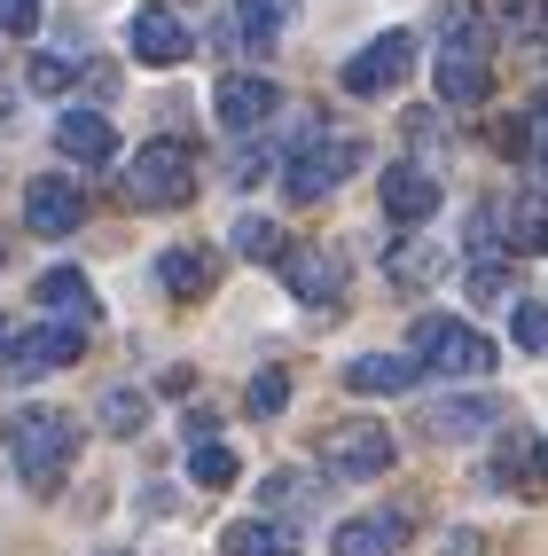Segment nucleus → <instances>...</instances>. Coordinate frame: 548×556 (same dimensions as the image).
Masks as SVG:
<instances>
[{"label":"nucleus","mask_w":548,"mask_h":556,"mask_svg":"<svg viewBox=\"0 0 548 556\" xmlns=\"http://www.w3.org/2000/svg\"><path fill=\"white\" fill-rule=\"evenodd\" d=\"M9 455H16L31 494H55L71 478V463H79V416H71V407H16L9 416Z\"/></svg>","instance_id":"f257e3e1"},{"label":"nucleus","mask_w":548,"mask_h":556,"mask_svg":"<svg viewBox=\"0 0 548 556\" xmlns=\"http://www.w3.org/2000/svg\"><path fill=\"white\" fill-rule=\"evenodd\" d=\"M408 353H416V368H431V377H486V368L501 361L486 329H470L455 314H423L416 338H408Z\"/></svg>","instance_id":"f03ea898"},{"label":"nucleus","mask_w":548,"mask_h":556,"mask_svg":"<svg viewBox=\"0 0 548 556\" xmlns=\"http://www.w3.org/2000/svg\"><path fill=\"white\" fill-rule=\"evenodd\" d=\"M486 94H494V63H486V24L455 16V24H447V40H438V102H455V110H479Z\"/></svg>","instance_id":"7ed1b4c3"},{"label":"nucleus","mask_w":548,"mask_h":556,"mask_svg":"<svg viewBox=\"0 0 548 556\" xmlns=\"http://www.w3.org/2000/svg\"><path fill=\"white\" fill-rule=\"evenodd\" d=\"M126 197L150 204V212H173L196 197V150L189 141H150L133 165H126Z\"/></svg>","instance_id":"20e7f679"},{"label":"nucleus","mask_w":548,"mask_h":556,"mask_svg":"<svg viewBox=\"0 0 548 556\" xmlns=\"http://www.w3.org/2000/svg\"><path fill=\"white\" fill-rule=\"evenodd\" d=\"M275 267H282V290H290L298 306H337L345 282H353V267H345L337 243H282Z\"/></svg>","instance_id":"39448f33"},{"label":"nucleus","mask_w":548,"mask_h":556,"mask_svg":"<svg viewBox=\"0 0 548 556\" xmlns=\"http://www.w3.org/2000/svg\"><path fill=\"white\" fill-rule=\"evenodd\" d=\"M360 165V141L353 134H321V141H306L298 157H290V173H282V197L290 204H321L337 180Z\"/></svg>","instance_id":"423d86ee"},{"label":"nucleus","mask_w":548,"mask_h":556,"mask_svg":"<svg viewBox=\"0 0 548 556\" xmlns=\"http://www.w3.org/2000/svg\"><path fill=\"white\" fill-rule=\"evenodd\" d=\"M408 71H416V31H377L369 48L345 55V94L377 102V94H392L399 79H408Z\"/></svg>","instance_id":"0eeeda50"},{"label":"nucleus","mask_w":548,"mask_h":556,"mask_svg":"<svg viewBox=\"0 0 548 556\" xmlns=\"http://www.w3.org/2000/svg\"><path fill=\"white\" fill-rule=\"evenodd\" d=\"M321 470H329V478H384V470H392V431H384L377 416L337 424V431L321 439Z\"/></svg>","instance_id":"6e6552de"},{"label":"nucleus","mask_w":548,"mask_h":556,"mask_svg":"<svg viewBox=\"0 0 548 556\" xmlns=\"http://www.w3.org/2000/svg\"><path fill=\"white\" fill-rule=\"evenodd\" d=\"M79 353H87V321H55V329H31V338H16L0 368H9L16 384H31V377H55V368H71Z\"/></svg>","instance_id":"1a4fd4ad"},{"label":"nucleus","mask_w":548,"mask_h":556,"mask_svg":"<svg viewBox=\"0 0 548 556\" xmlns=\"http://www.w3.org/2000/svg\"><path fill=\"white\" fill-rule=\"evenodd\" d=\"M275 102H282L275 79H259V71H228V79L212 87V118L228 126V134H251V126L275 118Z\"/></svg>","instance_id":"9d476101"},{"label":"nucleus","mask_w":548,"mask_h":556,"mask_svg":"<svg viewBox=\"0 0 548 556\" xmlns=\"http://www.w3.org/2000/svg\"><path fill=\"white\" fill-rule=\"evenodd\" d=\"M87 219V197H79V180H63V173H40L24 189V228L31 236H71Z\"/></svg>","instance_id":"9b49d317"},{"label":"nucleus","mask_w":548,"mask_h":556,"mask_svg":"<svg viewBox=\"0 0 548 556\" xmlns=\"http://www.w3.org/2000/svg\"><path fill=\"white\" fill-rule=\"evenodd\" d=\"M126 48H133V63H150V71H173V63H189V24H180L173 9H141L133 16V31H126Z\"/></svg>","instance_id":"f8f14e48"},{"label":"nucleus","mask_w":548,"mask_h":556,"mask_svg":"<svg viewBox=\"0 0 548 556\" xmlns=\"http://www.w3.org/2000/svg\"><path fill=\"white\" fill-rule=\"evenodd\" d=\"M384 212L399 219V228H423V219L438 212V180L423 173V165H384Z\"/></svg>","instance_id":"ddd939ff"},{"label":"nucleus","mask_w":548,"mask_h":556,"mask_svg":"<svg viewBox=\"0 0 548 556\" xmlns=\"http://www.w3.org/2000/svg\"><path fill=\"white\" fill-rule=\"evenodd\" d=\"M55 150L79 157V165H110L118 157V126H110L102 110H63L55 118Z\"/></svg>","instance_id":"4468645a"},{"label":"nucleus","mask_w":548,"mask_h":556,"mask_svg":"<svg viewBox=\"0 0 548 556\" xmlns=\"http://www.w3.org/2000/svg\"><path fill=\"white\" fill-rule=\"evenodd\" d=\"M399 541H408V517L399 509H369V517H345L337 526V556H399Z\"/></svg>","instance_id":"2eb2a0df"},{"label":"nucleus","mask_w":548,"mask_h":556,"mask_svg":"<svg viewBox=\"0 0 548 556\" xmlns=\"http://www.w3.org/2000/svg\"><path fill=\"white\" fill-rule=\"evenodd\" d=\"M157 282L173 290V299H212L219 258H212L204 243H173V251H157Z\"/></svg>","instance_id":"dca6fc26"},{"label":"nucleus","mask_w":548,"mask_h":556,"mask_svg":"<svg viewBox=\"0 0 548 556\" xmlns=\"http://www.w3.org/2000/svg\"><path fill=\"white\" fill-rule=\"evenodd\" d=\"M423 377L416 368V353H360V361H345V392H369V400H384V392H408Z\"/></svg>","instance_id":"f3484780"},{"label":"nucleus","mask_w":548,"mask_h":556,"mask_svg":"<svg viewBox=\"0 0 548 556\" xmlns=\"http://www.w3.org/2000/svg\"><path fill=\"white\" fill-rule=\"evenodd\" d=\"M219 548H228V556H298L290 526H275V517H235V526L219 533Z\"/></svg>","instance_id":"a211bd4d"},{"label":"nucleus","mask_w":548,"mask_h":556,"mask_svg":"<svg viewBox=\"0 0 548 556\" xmlns=\"http://www.w3.org/2000/svg\"><path fill=\"white\" fill-rule=\"evenodd\" d=\"M494 424H501V400H438L431 407V431L438 439H479Z\"/></svg>","instance_id":"6ab92c4d"},{"label":"nucleus","mask_w":548,"mask_h":556,"mask_svg":"<svg viewBox=\"0 0 548 556\" xmlns=\"http://www.w3.org/2000/svg\"><path fill=\"white\" fill-rule=\"evenodd\" d=\"M40 306L63 314V321H94V290H87L79 267H55V275H40Z\"/></svg>","instance_id":"aec40b11"},{"label":"nucleus","mask_w":548,"mask_h":556,"mask_svg":"<svg viewBox=\"0 0 548 556\" xmlns=\"http://www.w3.org/2000/svg\"><path fill=\"white\" fill-rule=\"evenodd\" d=\"M282 16H290L282 0H235V40H243V48H259V55L282 48Z\"/></svg>","instance_id":"412c9836"},{"label":"nucleus","mask_w":548,"mask_h":556,"mask_svg":"<svg viewBox=\"0 0 548 556\" xmlns=\"http://www.w3.org/2000/svg\"><path fill=\"white\" fill-rule=\"evenodd\" d=\"M501 243L509 251H548V197H518V204H509Z\"/></svg>","instance_id":"4be33fe9"},{"label":"nucleus","mask_w":548,"mask_h":556,"mask_svg":"<svg viewBox=\"0 0 548 556\" xmlns=\"http://www.w3.org/2000/svg\"><path fill=\"white\" fill-rule=\"evenodd\" d=\"M189 478H196V486H235V478H243V463H235V447H219V439H196V455H189Z\"/></svg>","instance_id":"5701e85b"},{"label":"nucleus","mask_w":548,"mask_h":556,"mask_svg":"<svg viewBox=\"0 0 548 556\" xmlns=\"http://www.w3.org/2000/svg\"><path fill=\"white\" fill-rule=\"evenodd\" d=\"M141 424H150V400H141L133 384H118V392H102V431H110V439H133Z\"/></svg>","instance_id":"b1692460"},{"label":"nucleus","mask_w":548,"mask_h":556,"mask_svg":"<svg viewBox=\"0 0 548 556\" xmlns=\"http://www.w3.org/2000/svg\"><path fill=\"white\" fill-rule=\"evenodd\" d=\"M486 16L501 31H518V40H540L548 31V0H486Z\"/></svg>","instance_id":"393cba45"},{"label":"nucleus","mask_w":548,"mask_h":556,"mask_svg":"<svg viewBox=\"0 0 548 556\" xmlns=\"http://www.w3.org/2000/svg\"><path fill=\"white\" fill-rule=\"evenodd\" d=\"M235 251H243V258H275V251H282V228H275V219H259V212H243V219H235Z\"/></svg>","instance_id":"a878e982"},{"label":"nucleus","mask_w":548,"mask_h":556,"mask_svg":"<svg viewBox=\"0 0 548 556\" xmlns=\"http://www.w3.org/2000/svg\"><path fill=\"white\" fill-rule=\"evenodd\" d=\"M438 275V251L416 236V243H392V282H431Z\"/></svg>","instance_id":"bb28decb"},{"label":"nucleus","mask_w":548,"mask_h":556,"mask_svg":"<svg viewBox=\"0 0 548 556\" xmlns=\"http://www.w3.org/2000/svg\"><path fill=\"white\" fill-rule=\"evenodd\" d=\"M314 494H321V486H314L306 470H275V478H267V502H275V509H290V517H298Z\"/></svg>","instance_id":"cd10ccee"},{"label":"nucleus","mask_w":548,"mask_h":556,"mask_svg":"<svg viewBox=\"0 0 548 556\" xmlns=\"http://www.w3.org/2000/svg\"><path fill=\"white\" fill-rule=\"evenodd\" d=\"M509 338H518L525 353H548V306H540V299H525L518 314H509Z\"/></svg>","instance_id":"c85d7f7f"},{"label":"nucleus","mask_w":548,"mask_h":556,"mask_svg":"<svg viewBox=\"0 0 548 556\" xmlns=\"http://www.w3.org/2000/svg\"><path fill=\"white\" fill-rule=\"evenodd\" d=\"M243 400H251V416H275V407L290 400V368H259V377H251V392H243Z\"/></svg>","instance_id":"c756f323"},{"label":"nucleus","mask_w":548,"mask_h":556,"mask_svg":"<svg viewBox=\"0 0 548 556\" xmlns=\"http://www.w3.org/2000/svg\"><path fill=\"white\" fill-rule=\"evenodd\" d=\"M31 87H40V94H63V87H71V63H63V55H40V63H31Z\"/></svg>","instance_id":"7c9ffc66"},{"label":"nucleus","mask_w":548,"mask_h":556,"mask_svg":"<svg viewBox=\"0 0 548 556\" xmlns=\"http://www.w3.org/2000/svg\"><path fill=\"white\" fill-rule=\"evenodd\" d=\"M0 24H9V31H16V40H24V31H31V24H40V0H0Z\"/></svg>","instance_id":"2f4dec72"},{"label":"nucleus","mask_w":548,"mask_h":556,"mask_svg":"<svg viewBox=\"0 0 548 556\" xmlns=\"http://www.w3.org/2000/svg\"><path fill=\"white\" fill-rule=\"evenodd\" d=\"M533 165L548 173V126H533Z\"/></svg>","instance_id":"473e14b6"},{"label":"nucleus","mask_w":548,"mask_h":556,"mask_svg":"<svg viewBox=\"0 0 548 556\" xmlns=\"http://www.w3.org/2000/svg\"><path fill=\"white\" fill-rule=\"evenodd\" d=\"M525 118H533V126H548V87L533 94V110H525Z\"/></svg>","instance_id":"72a5a7b5"},{"label":"nucleus","mask_w":548,"mask_h":556,"mask_svg":"<svg viewBox=\"0 0 548 556\" xmlns=\"http://www.w3.org/2000/svg\"><path fill=\"white\" fill-rule=\"evenodd\" d=\"M9 345H16V329H9V314H0V361H9Z\"/></svg>","instance_id":"f704fd0d"},{"label":"nucleus","mask_w":548,"mask_h":556,"mask_svg":"<svg viewBox=\"0 0 548 556\" xmlns=\"http://www.w3.org/2000/svg\"><path fill=\"white\" fill-rule=\"evenodd\" d=\"M533 470H540V478H548V439H540V447H533Z\"/></svg>","instance_id":"c9c22d12"},{"label":"nucleus","mask_w":548,"mask_h":556,"mask_svg":"<svg viewBox=\"0 0 548 556\" xmlns=\"http://www.w3.org/2000/svg\"><path fill=\"white\" fill-rule=\"evenodd\" d=\"M0 258H9V251H0Z\"/></svg>","instance_id":"e433bc0d"}]
</instances>
